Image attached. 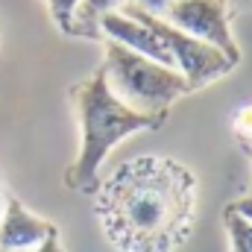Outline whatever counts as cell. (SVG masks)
I'll use <instances>...</instances> for the list:
<instances>
[{
  "instance_id": "6da1fadb",
  "label": "cell",
  "mask_w": 252,
  "mask_h": 252,
  "mask_svg": "<svg viewBox=\"0 0 252 252\" xmlns=\"http://www.w3.org/2000/svg\"><path fill=\"white\" fill-rule=\"evenodd\" d=\"M196 193L182 161L135 156L97 185L94 211L118 252H176L196 223Z\"/></svg>"
},
{
  "instance_id": "7a4b0ae2",
  "label": "cell",
  "mask_w": 252,
  "mask_h": 252,
  "mask_svg": "<svg viewBox=\"0 0 252 252\" xmlns=\"http://www.w3.org/2000/svg\"><path fill=\"white\" fill-rule=\"evenodd\" d=\"M70 100H73V109H76V118H79V129H82L79 156L67 167V176H64L67 188L73 190L97 188V176H100V167H103L106 156L124 138L135 135V132H144V129H158L164 124L161 115L135 112L124 100H118L115 91L109 88V79H106L103 67H97L79 85H73Z\"/></svg>"
},
{
  "instance_id": "3957f363",
  "label": "cell",
  "mask_w": 252,
  "mask_h": 252,
  "mask_svg": "<svg viewBox=\"0 0 252 252\" xmlns=\"http://www.w3.org/2000/svg\"><path fill=\"white\" fill-rule=\"evenodd\" d=\"M100 67L106 70V79H109V88L115 91V97L144 115L164 118V112L179 97L190 94L185 76L176 67L147 59V56L129 50L118 41H109V38H106V62Z\"/></svg>"
},
{
  "instance_id": "277c9868",
  "label": "cell",
  "mask_w": 252,
  "mask_h": 252,
  "mask_svg": "<svg viewBox=\"0 0 252 252\" xmlns=\"http://www.w3.org/2000/svg\"><path fill=\"white\" fill-rule=\"evenodd\" d=\"M118 12H126V15L138 18L141 24H147V27H150L161 41H164V47L170 50L173 67L185 76V82H188L190 91L205 88L211 79L226 76V73L238 64V62H232L226 53H220L217 47H211V44H205V41L193 38V35H188V32L176 30V27H173V24H167L161 15H153V12H147V9L135 6L132 0H126Z\"/></svg>"
},
{
  "instance_id": "5b68a950",
  "label": "cell",
  "mask_w": 252,
  "mask_h": 252,
  "mask_svg": "<svg viewBox=\"0 0 252 252\" xmlns=\"http://www.w3.org/2000/svg\"><path fill=\"white\" fill-rule=\"evenodd\" d=\"M167 24L193 38L217 47L232 62H238V44L229 30V3L226 0H170L161 12Z\"/></svg>"
},
{
  "instance_id": "8992f818",
  "label": "cell",
  "mask_w": 252,
  "mask_h": 252,
  "mask_svg": "<svg viewBox=\"0 0 252 252\" xmlns=\"http://www.w3.org/2000/svg\"><path fill=\"white\" fill-rule=\"evenodd\" d=\"M56 226L35 211H30L18 196L6 193L3 208H0V250L12 252H30L35 250L44 238H50Z\"/></svg>"
},
{
  "instance_id": "52a82bcc",
  "label": "cell",
  "mask_w": 252,
  "mask_h": 252,
  "mask_svg": "<svg viewBox=\"0 0 252 252\" xmlns=\"http://www.w3.org/2000/svg\"><path fill=\"white\" fill-rule=\"evenodd\" d=\"M100 32H103L109 41H118V44H124L129 50L147 56V59H156V62L173 67L170 50L164 47V41H161L147 24H141L138 18H132V15H126V12H109V15L100 21Z\"/></svg>"
},
{
  "instance_id": "ba28073f",
  "label": "cell",
  "mask_w": 252,
  "mask_h": 252,
  "mask_svg": "<svg viewBox=\"0 0 252 252\" xmlns=\"http://www.w3.org/2000/svg\"><path fill=\"white\" fill-rule=\"evenodd\" d=\"M126 0H79L73 21H70V35H88L100 38V21L109 12H118Z\"/></svg>"
},
{
  "instance_id": "9c48e42d",
  "label": "cell",
  "mask_w": 252,
  "mask_h": 252,
  "mask_svg": "<svg viewBox=\"0 0 252 252\" xmlns=\"http://www.w3.org/2000/svg\"><path fill=\"white\" fill-rule=\"evenodd\" d=\"M226 232H229L232 252H252V220L238 214L232 205L226 211Z\"/></svg>"
},
{
  "instance_id": "30bf717a",
  "label": "cell",
  "mask_w": 252,
  "mask_h": 252,
  "mask_svg": "<svg viewBox=\"0 0 252 252\" xmlns=\"http://www.w3.org/2000/svg\"><path fill=\"white\" fill-rule=\"evenodd\" d=\"M47 6H50L53 21L62 27L64 32H70V21H73V12H76L79 0H47Z\"/></svg>"
},
{
  "instance_id": "8fae6325",
  "label": "cell",
  "mask_w": 252,
  "mask_h": 252,
  "mask_svg": "<svg viewBox=\"0 0 252 252\" xmlns=\"http://www.w3.org/2000/svg\"><path fill=\"white\" fill-rule=\"evenodd\" d=\"M235 132H238V138L252 141V106L241 109V112L235 115Z\"/></svg>"
},
{
  "instance_id": "7c38bea8",
  "label": "cell",
  "mask_w": 252,
  "mask_h": 252,
  "mask_svg": "<svg viewBox=\"0 0 252 252\" xmlns=\"http://www.w3.org/2000/svg\"><path fill=\"white\" fill-rule=\"evenodd\" d=\"M30 252H64V250H62V238H59V229H56L50 238H44V241H41L35 250H30Z\"/></svg>"
},
{
  "instance_id": "4fadbf2b",
  "label": "cell",
  "mask_w": 252,
  "mask_h": 252,
  "mask_svg": "<svg viewBox=\"0 0 252 252\" xmlns=\"http://www.w3.org/2000/svg\"><path fill=\"white\" fill-rule=\"evenodd\" d=\"M132 3L141 6V9H147V12H153V15H161V12L167 9L170 0H132Z\"/></svg>"
},
{
  "instance_id": "5bb4252c",
  "label": "cell",
  "mask_w": 252,
  "mask_h": 252,
  "mask_svg": "<svg viewBox=\"0 0 252 252\" xmlns=\"http://www.w3.org/2000/svg\"><path fill=\"white\" fill-rule=\"evenodd\" d=\"M232 208H235L238 214H244L247 220H252V196H244V199H238V202H232Z\"/></svg>"
},
{
  "instance_id": "9a60e30c",
  "label": "cell",
  "mask_w": 252,
  "mask_h": 252,
  "mask_svg": "<svg viewBox=\"0 0 252 252\" xmlns=\"http://www.w3.org/2000/svg\"><path fill=\"white\" fill-rule=\"evenodd\" d=\"M3 196H6V190L0 188V208H3Z\"/></svg>"
},
{
  "instance_id": "2e32d148",
  "label": "cell",
  "mask_w": 252,
  "mask_h": 252,
  "mask_svg": "<svg viewBox=\"0 0 252 252\" xmlns=\"http://www.w3.org/2000/svg\"><path fill=\"white\" fill-rule=\"evenodd\" d=\"M247 150H250V156H252V144H250V147H247Z\"/></svg>"
},
{
  "instance_id": "e0dca14e",
  "label": "cell",
  "mask_w": 252,
  "mask_h": 252,
  "mask_svg": "<svg viewBox=\"0 0 252 252\" xmlns=\"http://www.w3.org/2000/svg\"><path fill=\"white\" fill-rule=\"evenodd\" d=\"M0 252H12V250H0Z\"/></svg>"
}]
</instances>
